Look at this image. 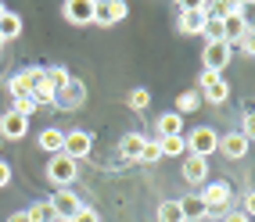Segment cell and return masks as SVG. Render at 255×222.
<instances>
[{"label":"cell","instance_id":"obj_27","mask_svg":"<svg viewBox=\"0 0 255 222\" xmlns=\"http://www.w3.org/2000/svg\"><path fill=\"white\" fill-rule=\"evenodd\" d=\"M126 104H129L133 111H147V104H151V93H147L144 86H137V90H129V97H126Z\"/></svg>","mask_w":255,"mask_h":222},{"label":"cell","instance_id":"obj_34","mask_svg":"<svg viewBox=\"0 0 255 222\" xmlns=\"http://www.w3.org/2000/svg\"><path fill=\"white\" fill-rule=\"evenodd\" d=\"M223 222H252V215H245V212H223Z\"/></svg>","mask_w":255,"mask_h":222},{"label":"cell","instance_id":"obj_16","mask_svg":"<svg viewBox=\"0 0 255 222\" xmlns=\"http://www.w3.org/2000/svg\"><path fill=\"white\" fill-rule=\"evenodd\" d=\"M180 172H183V179L191 183V186H201V183L209 179V158H194V154H187Z\"/></svg>","mask_w":255,"mask_h":222},{"label":"cell","instance_id":"obj_19","mask_svg":"<svg viewBox=\"0 0 255 222\" xmlns=\"http://www.w3.org/2000/svg\"><path fill=\"white\" fill-rule=\"evenodd\" d=\"M155 129H158V136H183V118L176 111H162Z\"/></svg>","mask_w":255,"mask_h":222},{"label":"cell","instance_id":"obj_6","mask_svg":"<svg viewBox=\"0 0 255 222\" xmlns=\"http://www.w3.org/2000/svg\"><path fill=\"white\" fill-rule=\"evenodd\" d=\"M230 61H234L230 43H205V50H201V65H205V72H212V75H223Z\"/></svg>","mask_w":255,"mask_h":222},{"label":"cell","instance_id":"obj_21","mask_svg":"<svg viewBox=\"0 0 255 222\" xmlns=\"http://www.w3.org/2000/svg\"><path fill=\"white\" fill-rule=\"evenodd\" d=\"M69 79H72V72H69L65 65H50V68H43V82H47L54 93H58L61 86H69Z\"/></svg>","mask_w":255,"mask_h":222},{"label":"cell","instance_id":"obj_1","mask_svg":"<svg viewBox=\"0 0 255 222\" xmlns=\"http://www.w3.org/2000/svg\"><path fill=\"white\" fill-rule=\"evenodd\" d=\"M183 144H187V154H194V158H209L216 154V147H219V133L216 126H198L183 136Z\"/></svg>","mask_w":255,"mask_h":222},{"label":"cell","instance_id":"obj_20","mask_svg":"<svg viewBox=\"0 0 255 222\" xmlns=\"http://www.w3.org/2000/svg\"><path fill=\"white\" fill-rule=\"evenodd\" d=\"M61 144H65V129H54V126H47V129L40 133V147L47 150L50 158H54V154H61Z\"/></svg>","mask_w":255,"mask_h":222},{"label":"cell","instance_id":"obj_12","mask_svg":"<svg viewBox=\"0 0 255 222\" xmlns=\"http://www.w3.org/2000/svg\"><path fill=\"white\" fill-rule=\"evenodd\" d=\"M248 147H252V140L234 129V133L219 136V147L216 150H223V158H230V161H241V158H248Z\"/></svg>","mask_w":255,"mask_h":222},{"label":"cell","instance_id":"obj_11","mask_svg":"<svg viewBox=\"0 0 255 222\" xmlns=\"http://www.w3.org/2000/svg\"><path fill=\"white\" fill-rule=\"evenodd\" d=\"M205 11H201V4H180V32L183 36H201V29H205Z\"/></svg>","mask_w":255,"mask_h":222},{"label":"cell","instance_id":"obj_3","mask_svg":"<svg viewBox=\"0 0 255 222\" xmlns=\"http://www.w3.org/2000/svg\"><path fill=\"white\" fill-rule=\"evenodd\" d=\"M198 197H201V204H205V212H227L230 201H234V183L230 179H216Z\"/></svg>","mask_w":255,"mask_h":222},{"label":"cell","instance_id":"obj_10","mask_svg":"<svg viewBox=\"0 0 255 222\" xmlns=\"http://www.w3.org/2000/svg\"><path fill=\"white\" fill-rule=\"evenodd\" d=\"M40 72H43V68H22V72H14V75L7 79V93H11V100L32 97V86L40 82Z\"/></svg>","mask_w":255,"mask_h":222},{"label":"cell","instance_id":"obj_4","mask_svg":"<svg viewBox=\"0 0 255 222\" xmlns=\"http://www.w3.org/2000/svg\"><path fill=\"white\" fill-rule=\"evenodd\" d=\"M201 104H219L223 108L230 100V82L223 75H212V72H201Z\"/></svg>","mask_w":255,"mask_h":222},{"label":"cell","instance_id":"obj_25","mask_svg":"<svg viewBox=\"0 0 255 222\" xmlns=\"http://www.w3.org/2000/svg\"><path fill=\"white\" fill-rule=\"evenodd\" d=\"M22 215H25V222H50V219H54V215H50V204H47V201H32Z\"/></svg>","mask_w":255,"mask_h":222},{"label":"cell","instance_id":"obj_7","mask_svg":"<svg viewBox=\"0 0 255 222\" xmlns=\"http://www.w3.org/2000/svg\"><path fill=\"white\" fill-rule=\"evenodd\" d=\"M129 14V4L126 0H94V22L97 25H119Z\"/></svg>","mask_w":255,"mask_h":222},{"label":"cell","instance_id":"obj_14","mask_svg":"<svg viewBox=\"0 0 255 222\" xmlns=\"http://www.w3.org/2000/svg\"><path fill=\"white\" fill-rule=\"evenodd\" d=\"M61 14L69 25H90L94 22V0H65Z\"/></svg>","mask_w":255,"mask_h":222},{"label":"cell","instance_id":"obj_31","mask_svg":"<svg viewBox=\"0 0 255 222\" xmlns=\"http://www.w3.org/2000/svg\"><path fill=\"white\" fill-rule=\"evenodd\" d=\"M69 222H101V215H97V208H90V204H83V208L69 219Z\"/></svg>","mask_w":255,"mask_h":222},{"label":"cell","instance_id":"obj_40","mask_svg":"<svg viewBox=\"0 0 255 222\" xmlns=\"http://www.w3.org/2000/svg\"><path fill=\"white\" fill-rule=\"evenodd\" d=\"M0 144H4V140H0Z\"/></svg>","mask_w":255,"mask_h":222},{"label":"cell","instance_id":"obj_30","mask_svg":"<svg viewBox=\"0 0 255 222\" xmlns=\"http://www.w3.org/2000/svg\"><path fill=\"white\" fill-rule=\"evenodd\" d=\"M11 111H14V115H22V118H29L32 111H36V100H32V97H18Z\"/></svg>","mask_w":255,"mask_h":222},{"label":"cell","instance_id":"obj_23","mask_svg":"<svg viewBox=\"0 0 255 222\" xmlns=\"http://www.w3.org/2000/svg\"><path fill=\"white\" fill-rule=\"evenodd\" d=\"M180 212H183V222H201L209 215L205 204H201V197H180Z\"/></svg>","mask_w":255,"mask_h":222},{"label":"cell","instance_id":"obj_24","mask_svg":"<svg viewBox=\"0 0 255 222\" xmlns=\"http://www.w3.org/2000/svg\"><path fill=\"white\" fill-rule=\"evenodd\" d=\"M201 108V93L198 90H183L180 97H176V115L183 118V115H191V111H198Z\"/></svg>","mask_w":255,"mask_h":222},{"label":"cell","instance_id":"obj_33","mask_svg":"<svg viewBox=\"0 0 255 222\" xmlns=\"http://www.w3.org/2000/svg\"><path fill=\"white\" fill-rule=\"evenodd\" d=\"M11 176H14V172H11V165H7L4 158H0V190H4V186L11 183Z\"/></svg>","mask_w":255,"mask_h":222},{"label":"cell","instance_id":"obj_36","mask_svg":"<svg viewBox=\"0 0 255 222\" xmlns=\"http://www.w3.org/2000/svg\"><path fill=\"white\" fill-rule=\"evenodd\" d=\"M237 47H241V50H245V54H248V58H252V50H255V43H252V36H248V40H241V43H237Z\"/></svg>","mask_w":255,"mask_h":222},{"label":"cell","instance_id":"obj_2","mask_svg":"<svg viewBox=\"0 0 255 222\" xmlns=\"http://www.w3.org/2000/svg\"><path fill=\"white\" fill-rule=\"evenodd\" d=\"M76 176H79V161L65 158V154H54L47 161V179L54 183L58 190H69V186L76 183Z\"/></svg>","mask_w":255,"mask_h":222},{"label":"cell","instance_id":"obj_22","mask_svg":"<svg viewBox=\"0 0 255 222\" xmlns=\"http://www.w3.org/2000/svg\"><path fill=\"white\" fill-rule=\"evenodd\" d=\"M158 150H162V158H183L187 154V144H183V136H158Z\"/></svg>","mask_w":255,"mask_h":222},{"label":"cell","instance_id":"obj_35","mask_svg":"<svg viewBox=\"0 0 255 222\" xmlns=\"http://www.w3.org/2000/svg\"><path fill=\"white\" fill-rule=\"evenodd\" d=\"M241 204H245V215H252V212H255V194H245Z\"/></svg>","mask_w":255,"mask_h":222},{"label":"cell","instance_id":"obj_17","mask_svg":"<svg viewBox=\"0 0 255 222\" xmlns=\"http://www.w3.org/2000/svg\"><path fill=\"white\" fill-rule=\"evenodd\" d=\"M144 144H147V136H144V133H126L123 140H119V154H123L126 161H137V158H140V150H144Z\"/></svg>","mask_w":255,"mask_h":222},{"label":"cell","instance_id":"obj_9","mask_svg":"<svg viewBox=\"0 0 255 222\" xmlns=\"http://www.w3.org/2000/svg\"><path fill=\"white\" fill-rule=\"evenodd\" d=\"M47 204H50V215H54L58 222H69V219H72V215L83 208V201H79L72 190H54Z\"/></svg>","mask_w":255,"mask_h":222},{"label":"cell","instance_id":"obj_37","mask_svg":"<svg viewBox=\"0 0 255 222\" xmlns=\"http://www.w3.org/2000/svg\"><path fill=\"white\" fill-rule=\"evenodd\" d=\"M7 222H25V215H22V212H14V215H7Z\"/></svg>","mask_w":255,"mask_h":222},{"label":"cell","instance_id":"obj_39","mask_svg":"<svg viewBox=\"0 0 255 222\" xmlns=\"http://www.w3.org/2000/svg\"><path fill=\"white\" fill-rule=\"evenodd\" d=\"M50 222H58V219H50Z\"/></svg>","mask_w":255,"mask_h":222},{"label":"cell","instance_id":"obj_18","mask_svg":"<svg viewBox=\"0 0 255 222\" xmlns=\"http://www.w3.org/2000/svg\"><path fill=\"white\" fill-rule=\"evenodd\" d=\"M18 36H22V14L4 11V14H0V43H11Z\"/></svg>","mask_w":255,"mask_h":222},{"label":"cell","instance_id":"obj_26","mask_svg":"<svg viewBox=\"0 0 255 222\" xmlns=\"http://www.w3.org/2000/svg\"><path fill=\"white\" fill-rule=\"evenodd\" d=\"M155 215H158V222H183V212H180V201H162Z\"/></svg>","mask_w":255,"mask_h":222},{"label":"cell","instance_id":"obj_5","mask_svg":"<svg viewBox=\"0 0 255 222\" xmlns=\"http://www.w3.org/2000/svg\"><path fill=\"white\" fill-rule=\"evenodd\" d=\"M90 150H94V133L90 129H69L65 133V144H61L65 158L79 161V158H90Z\"/></svg>","mask_w":255,"mask_h":222},{"label":"cell","instance_id":"obj_38","mask_svg":"<svg viewBox=\"0 0 255 222\" xmlns=\"http://www.w3.org/2000/svg\"><path fill=\"white\" fill-rule=\"evenodd\" d=\"M4 11H7V7H4V4H0V14H4Z\"/></svg>","mask_w":255,"mask_h":222},{"label":"cell","instance_id":"obj_29","mask_svg":"<svg viewBox=\"0 0 255 222\" xmlns=\"http://www.w3.org/2000/svg\"><path fill=\"white\" fill-rule=\"evenodd\" d=\"M158 158H162V150H158V144H155V140H147V144H144V150H140V158H137V161H140V165H155Z\"/></svg>","mask_w":255,"mask_h":222},{"label":"cell","instance_id":"obj_13","mask_svg":"<svg viewBox=\"0 0 255 222\" xmlns=\"http://www.w3.org/2000/svg\"><path fill=\"white\" fill-rule=\"evenodd\" d=\"M25 133H29V118L14 115V111H4V115H0V140L18 144V140H25Z\"/></svg>","mask_w":255,"mask_h":222},{"label":"cell","instance_id":"obj_8","mask_svg":"<svg viewBox=\"0 0 255 222\" xmlns=\"http://www.w3.org/2000/svg\"><path fill=\"white\" fill-rule=\"evenodd\" d=\"M83 104H87V86L72 75L69 86H61V90L54 93V108H58V111H76V108H83Z\"/></svg>","mask_w":255,"mask_h":222},{"label":"cell","instance_id":"obj_32","mask_svg":"<svg viewBox=\"0 0 255 222\" xmlns=\"http://www.w3.org/2000/svg\"><path fill=\"white\" fill-rule=\"evenodd\" d=\"M237 133L252 140V133H255V115H252V108H245V111H241V129H237Z\"/></svg>","mask_w":255,"mask_h":222},{"label":"cell","instance_id":"obj_28","mask_svg":"<svg viewBox=\"0 0 255 222\" xmlns=\"http://www.w3.org/2000/svg\"><path fill=\"white\" fill-rule=\"evenodd\" d=\"M201 36H205V43H223V22L209 18L205 29H201Z\"/></svg>","mask_w":255,"mask_h":222},{"label":"cell","instance_id":"obj_15","mask_svg":"<svg viewBox=\"0 0 255 222\" xmlns=\"http://www.w3.org/2000/svg\"><path fill=\"white\" fill-rule=\"evenodd\" d=\"M252 36V25H248V18H241V14H227L223 18V43H241V40H248Z\"/></svg>","mask_w":255,"mask_h":222}]
</instances>
